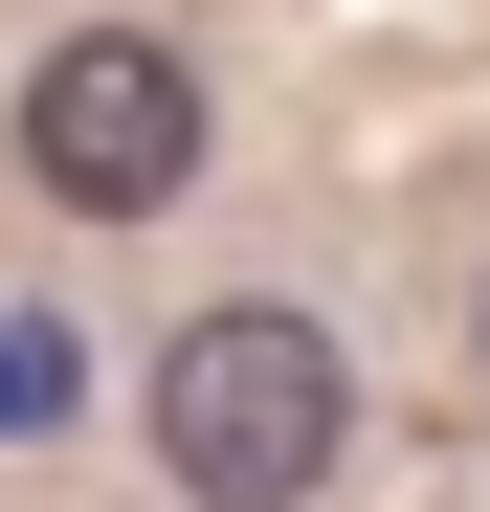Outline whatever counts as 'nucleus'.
I'll return each instance as SVG.
<instances>
[{"mask_svg": "<svg viewBox=\"0 0 490 512\" xmlns=\"http://www.w3.org/2000/svg\"><path fill=\"white\" fill-rule=\"evenodd\" d=\"M23 179L90 201V223H156V201L201 179V67L156 45V23H67L23 67Z\"/></svg>", "mask_w": 490, "mask_h": 512, "instance_id": "2", "label": "nucleus"}, {"mask_svg": "<svg viewBox=\"0 0 490 512\" xmlns=\"http://www.w3.org/2000/svg\"><path fill=\"white\" fill-rule=\"evenodd\" d=\"M335 423H357V379H335L312 312H201V334H156V468H179L201 512H312V490H335Z\"/></svg>", "mask_w": 490, "mask_h": 512, "instance_id": "1", "label": "nucleus"}]
</instances>
